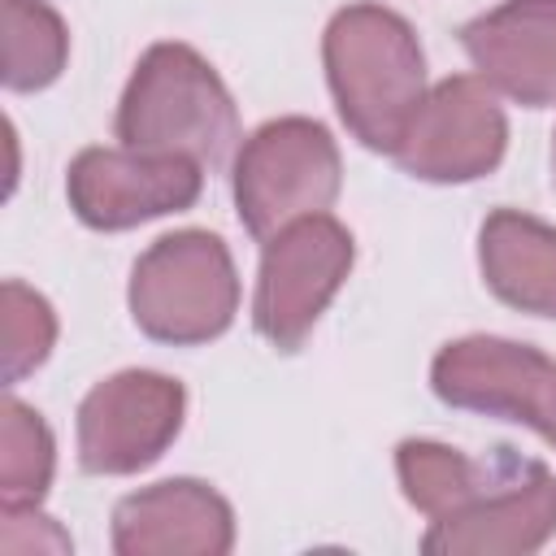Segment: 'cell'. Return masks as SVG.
I'll use <instances>...</instances> for the list:
<instances>
[{
	"instance_id": "obj_18",
	"label": "cell",
	"mask_w": 556,
	"mask_h": 556,
	"mask_svg": "<svg viewBox=\"0 0 556 556\" xmlns=\"http://www.w3.org/2000/svg\"><path fill=\"white\" fill-rule=\"evenodd\" d=\"M0 552L4 556L70 552V534L52 517H43L35 504H0Z\"/></svg>"
},
{
	"instance_id": "obj_17",
	"label": "cell",
	"mask_w": 556,
	"mask_h": 556,
	"mask_svg": "<svg viewBox=\"0 0 556 556\" xmlns=\"http://www.w3.org/2000/svg\"><path fill=\"white\" fill-rule=\"evenodd\" d=\"M56 339V317L39 291L9 278L0 287V356H4V382L26 378L35 365L48 361Z\"/></svg>"
},
{
	"instance_id": "obj_4",
	"label": "cell",
	"mask_w": 556,
	"mask_h": 556,
	"mask_svg": "<svg viewBox=\"0 0 556 556\" xmlns=\"http://www.w3.org/2000/svg\"><path fill=\"white\" fill-rule=\"evenodd\" d=\"M343 165L330 130L308 117L265 122L235 156V204L256 239L326 213L339 195Z\"/></svg>"
},
{
	"instance_id": "obj_11",
	"label": "cell",
	"mask_w": 556,
	"mask_h": 556,
	"mask_svg": "<svg viewBox=\"0 0 556 556\" xmlns=\"http://www.w3.org/2000/svg\"><path fill=\"white\" fill-rule=\"evenodd\" d=\"M230 543V504L195 478L135 491L113 513V547L122 556H222Z\"/></svg>"
},
{
	"instance_id": "obj_10",
	"label": "cell",
	"mask_w": 556,
	"mask_h": 556,
	"mask_svg": "<svg viewBox=\"0 0 556 556\" xmlns=\"http://www.w3.org/2000/svg\"><path fill=\"white\" fill-rule=\"evenodd\" d=\"M556 534V478L539 460H508L500 482L473 504L439 517L426 534L434 556H517Z\"/></svg>"
},
{
	"instance_id": "obj_5",
	"label": "cell",
	"mask_w": 556,
	"mask_h": 556,
	"mask_svg": "<svg viewBox=\"0 0 556 556\" xmlns=\"http://www.w3.org/2000/svg\"><path fill=\"white\" fill-rule=\"evenodd\" d=\"M352 269V235L330 213H308L265 239L252 321L278 348L295 352Z\"/></svg>"
},
{
	"instance_id": "obj_16",
	"label": "cell",
	"mask_w": 556,
	"mask_h": 556,
	"mask_svg": "<svg viewBox=\"0 0 556 556\" xmlns=\"http://www.w3.org/2000/svg\"><path fill=\"white\" fill-rule=\"evenodd\" d=\"M52 434L35 408L22 400L0 404V500L4 504H39L52 482Z\"/></svg>"
},
{
	"instance_id": "obj_13",
	"label": "cell",
	"mask_w": 556,
	"mask_h": 556,
	"mask_svg": "<svg viewBox=\"0 0 556 556\" xmlns=\"http://www.w3.org/2000/svg\"><path fill=\"white\" fill-rule=\"evenodd\" d=\"M478 261L486 287L504 304L556 317V226L500 208L482 222Z\"/></svg>"
},
{
	"instance_id": "obj_1",
	"label": "cell",
	"mask_w": 556,
	"mask_h": 556,
	"mask_svg": "<svg viewBox=\"0 0 556 556\" xmlns=\"http://www.w3.org/2000/svg\"><path fill=\"white\" fill-rule=\"evenodd\" d=\"M321 56L348 130L374 152H395L426 100V56L413 26L382 4H348L330 17Z\"/></svg>"
},
{
	"instance_id": "obj_15",
	"label": "cell",
	"mask_w": 556,
	"mask_h": 556,
	"mask_svg": "<svg viewBox=\"0 0 556 556\" xmlns=\"http://www.w3.org/2000/svg\"><path fill=\"white\" fill-rule=\"evenodd\" d=\"M4 87L39 91L48 87L70 56V35L56 9L43 0H4Z\"/></svg>"
},
{
	"instance_id": "obj_9",
	"label": "cell",
	"mask_w": 556,
	"mask_h": 556,
	"mask_svg": "<svg viewBox=\"0 0 556 556\" xmlns=\"http://www.w3.org/2000/svg\"><path fill=\"white\" fill-rule=\"evenodd\" d=\"M204 165L191 156L139 152V148H87L74 156L65 191L74 213L96 230H126L148 217L191 208Z\"/></svg>"
},
{
	"instance_id": "obj_2",
	"label": "cell",
	"mask_w": 556,
	"mask_h": 556,
	"mask_svg": "<svg viewBox=\"0 0 556 556\" xmlns=\"http://www.w3.org/2000/svg\"><path fill=\"white\" fill-rule=\"evenodd\" d=\"M117 139L139 152L217 165L239 139V113L226 83L195 48L152 43L122 91Z\"/></svg>"
},
{
	"instance_id": "obj_6",
	"label": "cell",
	"mask_w": 556,
	"mask_h": 556,
	"mask_svg": "<svg viewBox=\"0 0 556 556\" xmlns=\"http://www.w3.org/2000/svg\"><path fill=\"white\" fill-rule=\"evenodd\" d=\"M508 122L495 87L473 74L443 78L417 104L408 130L395 143V165L426 182H469L500 165Z\"/></svg>"
},
{
	"instance_id": "obj_3",
	"label": "cell",
	"mask_w": 556,
	"mask_h": 556,
	"mask_svg": "<svg viewBox=\"0 0 556 556\" xmlns=\"http://www.w3.org/2000/svg\"><path fill=\"white\" fill-rule=\"evenodd\" d=\"M235 261L208 230L165 235L130 269V317L161 343H208L235 321Z\"/></svg>"
},
{
	"instance_id": "obj_12",
	"label": "cell",
	"mask_w": 556,
	"mask_h": 556,
	"mask_svg": "<svg viewBox=\"0 0 556 556\" xmlns=\"http://www.w3.org/2000/svg\"><path fill=\"white\" fill-rule=\"evenodd\" d=\"M478 78L517 104H556V0H508L460 30Z\"/></svg>"
},
{
	"instance_id": "obj_7",
	"label": "cell",
	"mask_w": 556,
	"mask_h": 556,
	"mask_svg": "<svg viewBox=\"0 0 556 556\" xmlns=\"http://www.w3.org/2000/svg\"><path fill=\"white\" fill-rule=\"evenodd\" d=\"M182 382L126 369L87 391L78 408V465L87 473H139L148 469L182 426Z\"/></svg>"
},
{
	"instance_id": "obj_8",
	"label": "cell",
	"mask_w": 556,
	"mask_h": 556,
	"mask_svg": "<svg viewBox=\"0 0 556 556\" xmlns=\"http://www.w3.org/2000/svg\"><path fill=\"white\" fill-rule=\"evenodd\" d=\"M430 382L443 404L526 421L556 443V365L526 343L491 334L456 339L434 356Z\"/></svg>"
},
{
	"instance_id": "obj_19",
	"label": "cell",
	"mask_w": 556,
	"mask_h": 556,
	"mask_svg": "<svg viewBox=\"0 0 556 556\" xmlns=\"http://www.w3.org/2000/svg\"><path fill=\"white\" fill-rule=\"evenodd\" d=\"M552 182H556V139H552Z\"/></svg>"
},
{
	"instance_id": "obj_14",
	"label": "cell",
	"mask_w": 556,
	"mask_h": 556,
	"mask_svg": "<svg viewBox=\"0 0 556 556\" xmlns=\"http://www.w3.org/2000/svg\"><path fill=\"white\" fill-rule=\"evenodd\" d=\"M395 469H400V486H404L408 504L421 508L430 521H439V517L473 504L482 491H491L500 482V473L508 469V456L495 465H482L447 443L408 439L395 452Z\"/></svg>"
}]
</instances>
